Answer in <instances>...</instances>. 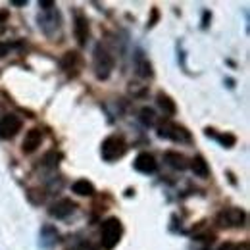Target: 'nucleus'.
Here are the masks:
<instances>
[{
	"label": "nucleus",
	"instance_id": "obj_18",
	"mask_svg": "<svg viewBox=\"0 0 250 250\" xmlns=\"http://www.w3.org/2000/svg\"><path fill=\"white\" fill-rule=\"evenodd\" d=\"M206 135L208 137H212V139H216L221 146H225V148H231V146H235V143H237V137L235 135H231V133H223V135H216L214 133V129H206Z\"/></svg>",
	"mask_w": 250,
	"mask_h": 250
},
{
	"label": "nucleus",
	"instance_id": "obj_13",
	"mask_svg": "<svg viewBox=\"0 0 250 250\" xmlns=\"http://www.w3.org/2000/svg\"><path fill=\"white\" fill-rule=\"evenodd\" d=\"M190 169H192V173L196 175V177H200V179H206V177H210V166H208V162H206V158L204 156H194L190 160Z\"/></svg>",
	"mask_w": 250,
	"mask_h": 250
},
{
	"label": "nucleus",
	"instance_id": "obj_15",
	"mask_svg": "<svg viewBox=\"0 0 250 250\" xmlns=\"http://www.w3.org/2000/svg\"><path fill=\"white\" fill-rule=\"evenodd\" d=\"M156 102L166 116H175V114H177V104H175V100H173L169 94L160 91V93L156 94Z\"/></svg>",
	"mask_w": 250,
	"mask_h": 250
},
{
	"label": "nucleus",
	"instance_id": "obj_10",
	"mask_svg": "<svg viewBox=\"0 0 250 250\" xmlns=\"http://www.w3.org/2000/svg\"><path fill=\"white\" fill-rule=\"evenodd\" d=\"M73 212H75V202H73V200H69V198H62V200L54 202V204L50 206V210H48V214L56 219L69 218Z\"/></svg>",
	"mask_w": 250,
	"mask_h": 250
},
{
	"label": "nucleus",
	"instance_id": "obj_28",
	"mask_svg": "<svg viewBox=\"0 0 250 250\" xmlns=\"http://www.w3.org/2000/svg\"><path fill=\"white\" fill-rule=\"evenodd\" d=\"M12 4H14V6H25L27 0H12Z\"/></svg>",
	"mask_w": 250,
	"mask_h": 250
},
{
	"label": "nucleus",
	"instance_id": "obj_4",
	"mask_svg": "<svg viewBox=\"0 0 250 250\" xmlns=\"http://www.w3.org/2000/svg\"><path fill=\"white\" fill-rule=\"evenodd\" d=\"M158 135L164 137V139H169L173 143H192V135L187 127L177 124H171V122H164V124L158 127Z\"/></svg>",
	"mask_w": 250,
	"mask_h": 250
},
{
	"label": "nucleus",
	"instance_id": "obj_8",
	"mask_svg": "<svg viewBox=\"0 0 250 250\" xmlns=\"http://www.w3.org/2000/svg\"><path fill=\"white\" fill-rule=\"evenodd\" d=\"M42 139H44L42 129H39V127L29 129V131L25 133L23 143H21V150H23V154H33V152L42 145Z\"/></svg>",
	"mask_w": 250,
	"mask_h": 250
},
{
	"label": "nucleus",
	"instance_id": "obj_3",
	"mask_svg": "<svg viewBox=\"0 0 250 250\" xmlns=\"http://www.w3.org/2000/svg\"><path fill=\"white\" fill-rule=\"evenodd\" d=\"M127 152V143L124 141V137L120 135H110L108 139L102 141V146H100V154L106 162H116L120 158L125 156Z\"/></svg>",
	"mask_w": 250,
	"mask_h": 250
},
{
	"label": "nucleus",
	"instance_id": "obj_24",
	"mask_svg": "<svg viewBox=\"0 0 250 250\" xmlns=\"http://www.w3.org/2000/svg\"><path fill=\"white\" fill-rule=\"evenodd\" d=\"M158 18H160V14H158V8H152V18H150V20H148V29H150V27H154V25H156Z\"/></svg>",
	"mask_w": 250,
	"mask_h": 250
},
{
	"label": "nucleus",
	"instance_id": "obj_19",
	"mask_svg": "<svg viewBox=\"0 0 250 250\" xmlns=\"http://www.w3.org/2000/svg\"><path fill=\"white\" fill-rule=\"evenodd\" d=\"M137 73H139L141 77H145V79L152 77V65H150V62L143 56V52H139V56H137Z\"/></svg>",
	"mask_w": 250,
	"mask_h": 250
},
{
	"label": "nucleus",
	"instance_id": "obj_2",
	"mask_svg": "<svg viewBox=\"0 0 250 250\" xmlns=\"http://www.w3.org/2000/svg\"><path fill=\"white\" fill-rule=\"evenodd\" d=\"M124 235V225L118 218H108L100 227V243L106 250H114Z\"/></svg>",
	"mask_w": 250,
	"mask_h": 250
},
{
	"label": "nucleus",
	"instance_id": "obj_9",
	"mask_svg": "<svg viewBox=\"0 0 250 250\" xmlns=\"http://www.w3.org/2000/svg\"><path fill=\"white\" fill-rule=\"evenodd\" d=\"M133 167H135L139 173L150 175V173H154V171L158 169L156 158L152 156V154H148V152H141L139 156L135 158V162H133Z\"/></svg>",
	"mask_w": 250,
	"mask_h": 250
},
{
	"label": "nucleus",
	"instance_id": "obj_23",
	"mask_svg": "<svg viewBox=\"0 0 250 250\" xmlns=\"http://www.w3.org/2000/svg\"><path fill=\"white\" fill-rule=\"evenodd\" d=\"M210 21H212V14H210L208 10H204V12H202V29H206V27L210 25Z\"/></svg>",
	"mask_w": 250,
	"mask_h": 250
},
{
	"label": "nucleus",
	"instance_id": "obj_20",
	"mask_svg": "<svg viewBox=\"0 0 250 250\" xmlns=\"http://www.w3.org/2000/svg\"><path fill=\"white\" fill-rule=\"evenodd\" d=\"M27 198H29V202L31 204H42L44 200H46V192L44 190H41V188H31L29 192H27Z\"/></svg>",
	"mask_w": 250,
	"mask_h": 250
},
{
	"label": "nucleus",
	"instance_id": "obj_1",
	"mask_svg": "<svg viewBox=\"0 0 250 250\" xmlns=\"http://www.w3.org/2000/svg\"><path fill=\"white\" fill-rule=\"evenodd\" d=\"M93 67L96 79H100V81H106L114 71V56L104 44H96V48H94Z\"/></svg>",
	"mask_w": 250,
	"mask_h": 250
},
{
	"label": "nucleus",
	"instance_id": "obj_6",
	"mask_svg": "<svg viewBox=\"0 0 250 250\" xmlns=\"http://www.w3.org/2000/svg\"><path fill=\"white\" fill-rule=\"evenodd\" d=\"M21 127H23V122H21L20 116H16V114H4L0 118V139H4V141L14 139L21 131Z\"/></svg>",
	"mask_w": 250,
	"mask_h": 250
},
{
	"label": "nucleus",
	"instance_id": "obj_14",
	"mask_svg": "<svg viewBox=\"0 0 250 250\" xmlns=\"http://www.w3.org/2000/svg\"><path fill=\"white\" fill-rule=\"evenodd\" d=\"M164 160H166V164L167 166H171L173 169H179V171H185L188 167V160L183 154H179V152H173V150H167L166 154H164Z\"/></svg>",
	"mask_w": 250,
	"mask_h": 250
},
{
	"label": "nucleus",
	"instance_id": "obj_26",
	"mask_svg": "<svg viewBox=\"0 0 250 250\" xmlns=\"http://www.w3.org/2000/svg\"><path fill=\"white\" fill-rule=\"evenodd\" d=\"M39 6L46 12V10H52V8H54V2H52V0H41V2H39Z\"/></svg>",
	"mask_w": 250,
	"mask_h": 250
},
{
	"label": "nucleus",
	"instance_id": "obj_11",
	"mask_svg": "<svg viewBox=\"0 0 250 250\" xmlns=\"http://www.w3.org/2000/svg\"><path fill=\"white\" fill-rule=\"evenodd\" d=\"M73 33H75V39L81 46L87 44L89 41V35H91V29H89V20L83 16V14H77L75 16V23H73Z\"/></svg>",
	"mask_w": 250,
	"mask_h": 250
},
{
	"label": "nucleus",
	"instance_id": "obj_5",
	"mask_svg": "<svg viewBox=\"0 0 250 250\" xmlns=\"http://www.w3.org/2000/svg\"><path fill=\"white\" fill-rule=\"evenodd\" d=\"M39 27H41V31L44 33L46 37H54L56 31H60V27H62L60 12L56 8L46 10L42 16H39Z\"/></svg>",
	"mask_w": 250,
	"mask_h": 250
},
{
	"label": "nucleus",
	"instance_id": "obj_12",
	"mask_svg": "<svg viewBox=\"0 0 250 250\" xmlns=\"http://www.w3.org/2000/svg\"><path fill=\"white\" fill-rule=\"evenodd\" d=\"M81 56H79V52H75V50H69V52H65L62 58V65L63 71H67V73H71V75H77L79 73V69H81Z\"/></svg>",
	"mask_w": 250,
	"mask_h": 250
},
{
	"label": "nucleus",
	"instance_id": "obj_22",
	"mask_svg": "<svg viewBox=\"0 0 250 250\" xmlns=\"http://www.w3.org/2000/svg\"><path fill=\"white\" fill-rule=\"evenodd\" d=\"M58 154L56 152H48L46 156L42 158V166H48V167H56L58 166Z\"/></svg>",
	"mask_w": 250,
	"mask_h": 250
},
{
	"label": "nucleus",
	"instance_id": "obj_25",
	"mask_svg": "<svg viewBox=\"0 0 250 250\" xmlns=\"http://www.w3.org/2000/svg\"><path fill=\"white\" fill-rule=\"evenodd\" d=\"M6 21H8V10H0V31L6 27Z\"/></svg>",
	"mask_w": 250,
	"mask_h": 250
},
{
	"label": "nucleus",
	"instance_id": "obj_29",
	"mask_svg": "<svg viewBox=\"0 0 250 250\" xmlns=\"http://www.w3.org/2000/svg\"><path fill=\"white\" fill-rule=\"evenodd\" d=\"M233 250H249V243H243V245H239V247H235Z\"/></svg>",
	"mask_w": 250,
	"mask_h": 250
},
{
	"label": "nucleus",
	"instance_id": "obj_17",
	"mask_svg": "<svg viewBox=\"0 0 250 250\" xmlns=\"http://www.w3.org/2000/svg\"><path fill=\"white\" fill-rule=\"evenodd\" d=\"M71 190L75 192V194H79V196H93L94 192H96V188L91 181H87V179H77L73 185H71Z\"/></svg>",
	"mask_w": 250,
	"mask_h": 250
},
{
	"label": "nucleus",
	"instance_id": "obj_27",
	"mask_svg": "<svg viewBox=\"0 0 250 250\" xmlns=\"http://www.w3.org/2000/svg\"><path fill=\"white\" fill-rule=\"evenodd\" d=\"M71 250H94L93 245H89V243H79L77 247H73Z\"/></svg>",
	"mask_w": 250,
	"mask_h": 250
},
{
	"label": "nucleus",
	"instance_id": "obj_7",
	"mask_svg": "<svg viewBox=\"0 0 250 250\" xmlns=\"http://www.w3.org/2000/svg\"><path fill=\"white\" fill-rule=\"evenodd\" d=\"M247 221V214L241 208H225L218 214L219 227H243Z\"/></svg>",
	"mask_w": 250,
	"mask_h": 250
},
{
	"label": "nucleus",
	"instance_id": "obj_16",
	"mask_svg": "<svg viewBox=\"0 0 250 250\" xmlns=\"http://www.w3.org/2000/svg\"><path fill=\"white\" fill-rule=\"evenodd\" d=\"M56 241H58V231L52 225H44L41 229V247L42 249H50Z\"/></svg>",
	"mask_w": 250,
	"mask_h": 250
},
{
	"label": "nucleus",
	"instance_id": "obj_21",
	"mask_svg": "<svg viewBox=\"0 0 250 250\" xmlns=\"http://www.w3.org/2000/svg\"><path fill=\"white\" fill-rule=\"evenodd\" d=\"M141 122L145 125H154L156 124V116H154V112L150 110V108H143L141 110Z\"/></svg>",
	"mask_w": 250,
	"mask_h": 250
}]
</instances>
